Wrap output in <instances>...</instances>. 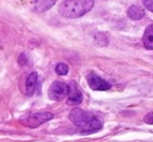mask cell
Instances as JSON below:
<instances>
[{
    "label": "cell",
    "instance_id": "12",
    "mask_svg": "<svg viewBox=\"0 0 153 142\" xmlns=\"http://www.w3.org/2000/svg\"><path fill=\"white\" fill-rule=\"evenodd\" d=\"M143 3L148 10L153 13V0H143Z\"/></svg>",
    "mask_w": 153,
    "mask_h": 142
},
{
    "label": "cell",
    "instance_id": "10",
    "mask_svg": "<svg viewBox=\"0 0 153 142\" xmlns=\"http://www.w3.org/2000/svg\"><path fill=\"white\" fill-rule=\"evenodd\" d=\"M56 0H36L34 10L38 12H46L55 4Z\"/></svg>",
    "mask_w": 153,
    "mask_h": 142
},
{
    "label": "cell",
    "instance_id": "11",
    "mask_svg": "<svg viewBox=\"0 0 153 142\" xmlns=\"http://www.w3.org/2000/svg\"><path fill=\"white\" fill-rule=\"evenodd\" d=\"M55 72L59 75H66L69 72V66L65 63H59L55 67Z\"/></svg>",
    "mask_w": 153,
    "mask_h": 142
},
{
    "label": "cell",
    "instance_id": "4",
    "mask_svg": "<svg viewBox=\"0 0 153 142\" xmlns=\"http://www.w3.org/2000/svg\"><path fill=\"white\" fill-rule=\"evenodd\" d=\"M48 95L51 99L55 100V102L62 100L68 95V85L59 81H53L52 85L49 88Z\"/></svg>",
    "mask_w": 153,
    "mask_h": 142
},
{
    "label": "cell",
    "instance_id": "8",
    "mask_svg": "<svg viewBox=\"0 0 153 142\" xmlns=\"http://www.w3.org/2000/svg\"><path fill=\"white\" fill-rule=\"evenodd\" d=\"M127 16L131 20H141L145 16V10L139 5H131L127 10Z\"/></svg>",
    "mask_w": 153,
    "mask_h": 142
},
{
    "label": "cell",
    "instance_id": "7",
    "mask_svg": "<svg viewBox=\"0 0 153 142\" xmlns=\"http://www.w3.org/2000/svg\"><path fill=\"white\" fill-rule=\"evenodd\" d=\"M36 84H38V73L36 72H31L28 75L26 79V94L28 96L33 95V93L36 92Z\"/></svg>",
    "mask_w": 153,
    "mask_h": 142
},
{
    "label": "cell",
    "instance_id": "5",
    "mask_svg": "<svg viewBox=\"0 0 153 142\" xmlns=\"http://www.w3.org/2000/svg\"><path fill=\"white\" fill-rule=\"evenodd\" d=\"M87 79L90 87L93 90H96V91H106V90H109L111 88V85L108 81L101 78L99 75L95 74V73H90L88 75Z\"/></svg>",
    "mask_w": 153,
    "mask_h": 142
},
{
    "label": "cell",
    "instance_id": "13",
    "mask_svg": "<svg viewBox=\"0 0 153 142\" xmlns=\"http://www.w3.org/2000/svg\"><path fill=\"white\" fill-rule=\"evenodd\" d=\"M144 122L148 124H153V112L151 113H148L147 115L144 117Z\"/></svg>",
    "mask_w": 153,
    "mask_h": 142
},
{
    "label": "cell",
    "instance_id": "14",
    "mask_svg": "<svg viewBox=\"0 0 153 142\" xmlns=\"http://www.w3.org/2000/svg\"><path fill=\"white\" fill-rule=\"evenodd\" d=\"M18 62H19V64H20V65H22V66L26 65V64H27V58L25 57V53H22V55L19 57Z\"/></svg>",
    "mask_w": 153,
    "mask_h": 142
},
{
    "label": "cell",
    "instance_id": "9",
    "mask_svg": "<svg viewBox=\"0 0 153 142\" xmlns=\"http://www.w3.org/2000/svg\"><path fill=\"white\" fill-rule=\"evenodd\" d=\"M144 46L149 50H153V25H149L146 28L143 36Z\"/></svg>",
    "mask_w": 153,
    "mask_h": 142
},
{
    "label": "cell",
    "instance_id": "1",
    "mask_svg": "<svg viewBox=\"0 0 153 142\" xmlns=\"http://www.w3.org/2000/svg\"><path fill=\"white\" fill-rule=\"evenodd\" d=\"M69 118L82 133H94L102 129V121L97 116L79 108H74Z\"/></svg>",
    "mask_w": 153,
    "mask_h": 142
},
{
    "label": "cell",
    "instance_id": "3",
    "mask_svg": "<svg viewBox=\"0 0 153 142\" xmlns=\"http://www.w3.org/2000/svg\"><path fill=\"white\" fill-rule=\"evenodd\" d=\"M53 118V114L50 112H40V113H34L30 114L27 116L26 119L24 120V124L28 128L34 129L40 126L44 122L49 121L50 119Z\"/></svg>",
    "mask_w": 153,
    "mask_h": 142
},
{
    "label": "cell",
    "instance_id": "6",
    "mask_svg": "<svg viewBox=\"0 0 153 142\" xmlns=\"http://www.w3.org/2000/svg\"><path fill=\"white\" fill-rule=\"evenodd\" d=\"M68 99L67 104L70 106H77L82 102V93L77 87L75 81H70L68 85Z\"/></svg>",
    "mask_w": 153,
    "mask_h": 142
},
{
    "label": "cell",
    "instance_id": "2",
    "mask_svg": "<svg viewBox=\"0 0 153 142\" xmlns=\"http://www.w3.org/2000/svg\"><path fill=\"white\" fill-rule=\"evenodd\" d=\"M94 0H65L59 5V14L69 19L83 16L94 6Z\"/></svg>",
    "mask_w": 153,
    "mask_h": 142
}]
</instances>
